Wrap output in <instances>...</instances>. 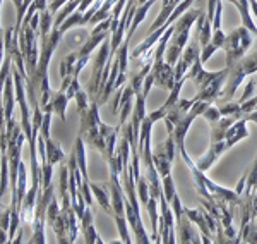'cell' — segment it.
Wrapping results in <instances>:
<instances>
[{"label": "cell", "mask_w": 257, "mask_h": 244, "mask_svg": "<svg viewBox=\"0 0 257 244\" xmlns=\"http://www.w3.org/2000/svg\"><path fill=\"white\" fill-rule=\"evenodd\" d=\"M38 30H40V12H35L33 18L28 23L21 24L19 30V47L24 57V64H26V72L30 76V83L26 85V92L30 103L33 107L40 105L36 97L38 93L35 92V77H36V67H38Z\"/></svg>", "instance_id": "obj_1"}, {"label": "cell", "mask_w": 257, "mask_h": 244, "mask_svg": "<svg viewBox=\"0 0 257 244\" xmlns=\"http://www.w3.org/2000/svg\"><path fill=\"white\" fill-rule=\"evenodd\" d=\"M199 14H201V9H189L177 19L175 31H173L172 38H170L167 45V50H165V60H167L170 65H173V67H175L177 60L180 59L184 48L187 47L190 30H192V26L196 24Z\"/></svg>", "instance_id": "obj_2"}, {"label": "cell", "mask_w": 257, "mask_h": 244, "mask_svg": "<svg viewBox=\"0 0 257 244\" xmlns=\"http://www.w3.org/2000/svg\"><path fill=\"white\" fill-rule=\"evenodd\" d=\"M254 72H257V52L247 55L245 59H240L235 65L228 67V77L225 86H223V92L219 95V100L231 102L243 79L252 76Z\"/></svg>", "instance_id": "obj_3"}, {"label": "cell", "mask_w": 257, "mask_h": 244, "mask_svg": "<svg viewBox=\"0 0 257 244\" xmlns=\"http://www.w3.org/2000/svg\"><path fill=\"white\" fill-rule=\"evenodd\" d=\"M192 2H194V0H182V2L175 7V11L172 12V16H170V18L167 19V23L161 24L158 30H155L153 33H149L148 38L144 40L143 43H139L138 47H136L134 50H132V53H131L132 60H134V62H143L144 59H146V55L153 50V47H155V45L160 41L161 35H163V33L167 31L168 28L172 26V24L175 23V21H177L178 18H180L182 14H184V12H187V11L190 9Z\"/></svg>", "instance_id": "obj_4"}, {"label": "cell", "mask_w": 257, "mask_h": 244, "mask_svg": "<svg viewBox=\"0 0 257 244\" xmlns=\"http://www.w3.org/2000/svg\"><path fill=\"white\" fill-rule=\"evenodd\" d=\"M252 45V31L242 26L235 28L230 35H226L225 45H223V50L226 53V67L235 65L240 59H243V55Z\"/></svg>", "instance_id": "obj_5"}, {"label": "cell", "mask_w": 257, "mask_h": 244, "mask_svg": "<svg viewBox=\"0 0 257 244\" xmlns=\"http://www.w3.org/2000/svg\"><path fill=\"white\" fill-rule=\"evenodd\" d=\"M62 36H64V33H62L60 30H57V28H53L48 36L40 38L41 40V48H40L38 67H36V77H35V92L36 93H38V88H40L41 83H43L45 79H48L50 60H52L53 52H55L57 47H59Z\"/></svg>", "instance_id": "obj_6"}, {"label": "cell", "mask_w": 257, "mask_h": 244, "mask_svg": "<svg viewBox=\"0 0 257 244\" xmlns=\"http://www.w3.org/2000/svg\"><path fill=\"white\" fill-rule=\"evenodd\" d=\"M110 41L106 38L99 45V50H98V55L94 57V62H93V74L89 77V83H88V95L91 100H96L98 98V93H99V88H101V77H103V71H105V65L108 62H113V57L110 55Z\"/></svg>", "instance_id": "obj_7"}, {"label": "cell", "mask_w": 257, "mask_h": 244, "mask_svg": "<svg viewBox=\"0 0 257 244\" xmlns=\"http://www.w3.org/2000/svg\"><path fill=\"white\" fill-rule=\"evenodd\" d=\"M81 90V85H79V77H74L72 83H70V86L67 90H59V92L53 93L52 92V97H50V100L47 105L43 107V112H55L57 115L60 117V121H67L65 119V109H67L69 102L72 100V98H76V93Z\"/></svg>", "instance_id": "obj_8"}, {"label": "cell", "mask_w": 257, "mask_h": 244, "mask_svg": "<svg viewBox=\"0 0 257 244\" xmlns=\"http://www.w3.org/2000/svg\"><path fill=\"white\" fill-rule=\"evenodd\" d=\"M202 65H204V64H202L201 55H199L197 59L194 60L192 67H190L189 72H187V77L194 83V86H196L197 90L204 88L208 83H211L214 77H218L219 74H221V71H206Z\"/></svg>", "instance_id": "obj_9"}, {"label": "cell", "mask_w": 257, "mask_h": 244, "mask_svg": "<svg viewBox=\"0 0 257 244\" xmlns=\"http://www.w3.org/2000/svg\"><path fill=\"white\" fill-rule=\"evenodd\" d=\"M247 119L245 115L243 117L237 119L233 124H231V127L226 131V136H225V144H226V151L230 150V148H233L235 144L240 143L242 139L248 138V129H247Z\"/></svg>", "instance_id": "obj_10"}, {"label": "cell", "mask_w": 257, "mask_h": 244, "mask_svg": "<svg viewBox=\"0 0 257 244\" xmlns=\"http://www.w3.org/2000/svg\"><path fill=\"white\" fill-rule=\"evenodd\" d=\"M225 151H226L225 141H209V148H208V151H206V155L197 160V167L201 169L202 172H208L214 165V162H216Z\"/></svg>", "instance_id": "obj_11"}, {"label": "cell", "mask_w": 257, "mask_h": 244, "mask_svg": "<svg viewBox=\"0 0 257 244\" xmlns=\"http://www.w3.org/2000/svg\"><path fill=\"white\" fill-rule=\"evenodd\" d=\"M177 235H180L177 239V242H202V239L199 237V232L194 229V222L185 213L182 217V220L177 222Z\"/></svg>", "instance_id": "obj_12"}, {"label": "cell", "mask_w": 257, "mask_h": 244, "mask_svg": "<svg viewBox=\"0 0 257 244\" xmlns=\"http://www.w3.org/2000/svg\"><path fill=\"white\" fill-rule=\"evenodd\" d=\"M184 213L187 215L190 220L194 222V225L199 229V232L202 234V242H214V239L211 237V229L208 225V222H206V217H204V208H185Z\"/></svg>", "instance_id": "obj_13"}, {"label": "cell", "mask_w": 257, "mask_h": 244, "mask_svg": "<svg viewBox=\"0 0 257 244\" xmlns=\"http://www.w3.org/2000/svg\"><path fill=\"white\" fill-rule=\"evenodd\" d=\"M153 162H155V167H156V171H158L161 179L172 176V164L173 162L168 158L167 151H165V148L161 146V144L156 148V151L153 153Z\"/></svg>", "instance_id": "obj_14"}, {"label": "cell", "mask_w": 257, "mask_h": 244, "mask_svg": "<svg viewBox=\"0 0 257 244\" xmlns=\"http://www.w3.org/2000/svg\"><path fill=\"white\" fill-rule=\"evenodd\" d=\"M74 153H76V160H77V165H79V171L82 174V179H84V183H89L88 164H86V141L81 134H77L76 143H74Z\"/></svg>", "instance_id": "obj_15"}, {"label": "cell", "mask_w": 257, "mask_h": 244, "mask_svg": "<svg viewBox=\"0 0 257 244\" xmlns=\"http://www.w3.org/2000/svg\"><path fill=\"white\" fill-rule=\"evenodd\" d=\"M237 121V117H223L216 122L209 124L211 126V141H225L226 131L231 127V124Z\"/></svg>", "instance_id": "obj_16"}, {"label": "cell", "mask_w": 257, "mask_h": 244, "mask_svg": "<svg viewBox=\"0 0 257 244\" xmlns=\"http://www.w3.org/2000/svg\"><path fill=\"white\" fill-rule=\"evenodd\" d=\"M91 191H93L94 198H96L98 205L101 206L108 215H113V206H111V200H110V191L106 189V186H99V184H93L91 183Z\"/></svg>", "instance_id": "obj_17"}, {"label": "cell", "mask_w": 257, "mask_h": 244, "mask_svg": "<svg viewBox=\"0 0 257 244\" xmlns=\"http://www.w3.org/2000/svg\"><path fill=\"white\" fill-rule=\"evenodd\" d=\"M45 144H47V162L45 164L57 165V164L65 162V155H64V151H62V148L59 146V143L47 138L45 139Z\"/></svg>", "instance_id": "obj_18"}, {"label": "cell", "mask_w": 257, "mask_h": 244, "mask_svg": "<svg viewBox=\"0 0 257 244\" xmlns=\"http://www.w3.org/2000/svg\"><path fill=\"white\" fill-rule=\"evenodd\" d=\"M9 183V158H7V153H2V158H0V198L6 196Z\"/></svg>", "instance_id": "obj_19"}, {"label": "cell", "mask_w": 257, "mask_h": 244, "mask_svg": "<svg viewBox=\"0 0 257 244\" xmlns=\"http://www.w3.org/2000/svg\"><path fill=\"white\" fill-rule=\"evenodd\" d=\"M53 21H55V14H52L48 7L40 12V38H45V36L50 35V31L53 30Z\"/></svg>", "instance_id": "obj_20"}, {"label": "cell", "mask_w": 257, "mask_h": 244, "mask_svg": "<svg viewBox=\"0 0 257 244\" xmlns=\"http://www.w3.org/2000/svg\"><path fill=\"white\" fill-rule=\"evenodd\" d=\"M77 57H79V53L72 52L60 62L59 72H60L62 79H64V77H67V76H74V69H76V64H77Z\"/></svg>", "instance_id": "obj_21"}, {"label": "cell", "mask_w": 257, "mask_h": 244, "mask_svg": "<svg viewBox=\"0 0 257 244\" xmlns=\"http://www.w3.org/2000/svg\"><path fill=\"white\" fill-rule=\"evenodd\" d=\"M28 193V181H26V165L21 162L19 165V176H18V208H21L23 200Z\"/></svg>", "instance_id": "obj_22"}, {"label": "cell", "mask_w": 257, "mask_h": 244, "mask_svg": "<svg viewBox=\"0 0 257 244\" xmlns=\"http://www.w3.org/2000/svg\"><path fill=\"white\" fill-rule=\"evenodd\" d=\"M136 189H138V198L141 205L146 206L149 201V184H148V177H144L143 174L136 179Z\"/></svg>", "instance_id": "obj_23"}, {"label": "cell", "mask_w": 257, "mask_h": 244, "mask_svg": "<svg viewBox=\"0 0 257 244\" xmlns=\"http://www.w3.org/2000/svg\"><path fill=\"white\" fill-rule=\"evenodd\" d=\"M257 189V156L254 160V165L250 167V171L247 172V181H245V189H243V196L255 193Z\"/></svg>", "instance_id": "obj_24"}, {"label": "cell", "mask_w": 257, "mask_h": 244, "mask_svg": "<svg viewBox=\"0 0 257 244\" xmlns=\"http://www.w3.org/2000/svg\"><path fill=\"white\" fill-rule=\"evenodd\" d=\"M219 112H221L223 117H243L238 102H225V105L219 107Z\"/></svg>", "instance_id": "obj_25"}, {"label": "cell", "mask_w": 257, "mask_h": 244, "mask_svg": "<svg viewBox=\"0 0 257 244\" xmlns=\"http://www.w3.org/2000/svg\"><path fill=\"white\" fill-rule=\"evenodd\" d=\"M113 218H115V224H117V230H118V234H120V239H122V242H125V244H131L132 242V239L128 237V230H127V217L125 215H113Z\"/></svg>", "instance_id": "obj_26"}, {"label": "cell", "mask_w": 257, "mask_h": 244, "mask_svg": "<svg viewBox=\"0 0 257 244\" xmlns=\"http://www.w3.org/2000/svg\"><path fill=\"white\" fill-rule=\"evenodd\" d=\"M74 100L77 102V112H79V117L88 112V109L91 107V98H89L88 92L79 90V92L76 93V98H74Z\"/></svg>", "instance_id": "obj_27"}, {"label": "cell", "mask_w": 257, "mask_h": 244, "mask_svg": "<svg viewBox=\"0 0 257 244\" xmlns=\"http://www.w3.org/2000/svg\"><path fill=\"white\" fill-rule=\"evenodd\" d=\"M161 184H163V193H165V198H167V201L170 203V201L173 200V198L177 196V188H175V183H173V179H172V176H168V177H163L161 179Z\"/></svg>", "instance_id": "obj_28"}, {"label": "cell", "mask_w": 257, "mask_h": 244, "mask_svg": "<svg viewBox=\"0 0 257 244\" xmlns=\"http://www.w3.org/2000/svg\"><path fill=\"white\" fill-rule=\"evenodd\" d=\"M81 232H82V235H84V241L88 242V244H93V242L101 244V242H103V239L98 235L96 229H94V225H93V224L88 225V227H86V229H82Z\"/></svg>", "instance_id": "obj_29"}, {"label": "cell", "mask_w": 257, "mask_h": 244, "mask_svg": "<svg viewBox=\"0 0 257 244\" xmlns=\"http://www.w3.org/2000/svg\"><path fill=\"white\" fill-rule=\"evenodd\" d=\"M202 117H204L209 124H213V122H216V121H219V119H221V112H219V109H216V107H214L213 103H211L208 109L204 110Z\"/></svg>", "instance_id": "obj_30"}, {"label": "cell", "mask_w": 257, "mask_h": 244, "mask_svg": "<svg viewBox=\"0 0 257 244\" xmlns=\"http://www.w3.org/2000/svg\"><path fill=\"white\" fill-rule=\"evenodd\" d=\"M255 79H248L247 81V85H245V88H243V93H242V97L238 98V103H243V102H247L248 98H252V95H254V92H255Z\"/></svg>", "instance_id": "obj_31"}, {"label": "cell", "mask_w": 257, "mask_h": 244, "mask_svg": "<svg viewBox=\"0 0 257 244\" xmlns=\"http://www.w3.org/2000/svg\"><path fill=\"white\" fill-rule=\"evenodd\" d=\"M31 2L33 0H23V6H21V9L18 11V18H16V28H18V30H21V24H23V19H24V16H26L28 9H30Z\"/></svg>", "instance_id": "obj_32"}, {"label": "cell", "mask_w": 257, "mask_h": 244, "mask_svg": "<svg viewBox=\"0 0 257 244\" xmlns=\"http://www.w3.org/2000/svg\"><path fill=\"white\" fill-rule=\"evenodd\" d=\"M11 215H12L11 206L7 210H4V212H0V227L6 229L7 232H9V229H11Z\"/></svg>", "instance_id": "obj_33"}, {"label": "cell", "mask_w": 257, "mask_h": 244, "mask_svg": "<svg viewBox=\"0 0 257 244\" xmlns=\"http://www.w3.org/2000/svg\"><path fill=\"white\" fill-rule=\"evenodd\" d=\"M7 241H9V232L0 227V242H7Z\"/></svg>", "instance_id": "obj_34"}, {"label": "cell", "mask_w": 257, "mask_h": 244, "mask_svg": "<svg viewBox=\"0 0 257 244\" xmlns=\"http://www.w3.org/2000/svg\"><path fill=\"white\" fill-rule=\"evenodd\" d=\"M12 242H23V229H21V227H19V229H18V237H14V239H12Z\"/></svg>", "instance_id": "obj_35"}, {"label": "cell", "mask_w": 257, "mask_h": 244, "mask_svg": "<svg viewBox=\"0 0 257 244\" xmlns=\"http://www.w3.org/2000/svg\"><path fill=\"white\" fill-rule=\"evenodd\" d=\"M12 2H14V6H16V11H19L21 6H23V0H12Z\"/></svg>", "instance_id": "obj_36"}, {"label": "cell", "mask_w": 257, "mask_h": 244, "mask_svg": "<svg viewBox=\"0 0 257 244\" xmlns=\"http://www.w3.org/2000/svg\"><path fill=\"white\" fill-rule=\"evenodd\" d=\"M0 7H2V0H0Z\"/></svg>", "instance_id": "obj_37"}, {"label": "cell", "mask_w": 257, "mask_h": 244, "mask_svg": "<svg viewBox=\"0 0 257 244\" xmlns=\"http://www.w3.org/2000/svg\"><path fill=\"white\" fill-rule=\"evenodd\" d=\"M255 110H257V105H255Z\"/></svg>", "instance_id": "obj_38"}]
</instances>
